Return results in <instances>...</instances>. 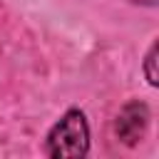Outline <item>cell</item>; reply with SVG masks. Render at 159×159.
I'll use <instances>...</instances> for the list:
<instances>
[{"instance_id":"obj_1","label":"cell","mask_w":159,"mask_h":159,"mask_svg":"<svg viewBox=\"0 0 159 159\" xmlns=\"http://www.w3.org/2000/svg\"><path fill=\"white\" fill-rule=\"evenodd\" d=\"M47 157H84L89 152V127L80 109H67L47 134Z\"/></svg>"},{"instance_id":"obj_2","label":"cell","mask_w":159,"mask_h":159,"mask_svg":"<svg viewBox=\"0 0 159 159\" xmlns=\"http://www.w3.org/2000/svg\"><path fill=\"white\" fill-rule=\"evenodd\" d=\"M147 127H149V109H147V104L139 102V99L127 102V104L119 109L117 119H114V134H117V139H119L122 144H127V147L139 144V142L144 139V134H147Z\"/></svg>"},{"instance_id":"obj_3","label":"cell","mask_w":159,"mask_h":159,"mask_svg":"<svg viewBox=\"0 0 159 159\" xmlns=\"http://www.w3.org/2000/svg\"><path fill=\"white\" fill-rule=\"evenodd\" d=\"M157 42L149 47V52H147V57H144V75H147V80H149V84L152 87H157Z\"/></svg>"},{"instance_id":"obj_4","label":"cell","mask_w":159,"mask_h":159,"mask_svg":"<svg viewBox=\"0 0 159 159\" xmlns=\"http://www.w3.org/2000/svg\"><path fill=\"white\" fill-rule=\"evenodd\" d=\"M127 2H134V5H157V0H127Z\"/></svg>"}]
</instances>
